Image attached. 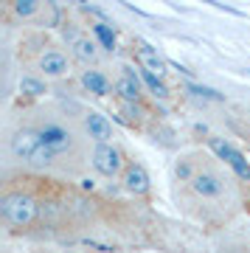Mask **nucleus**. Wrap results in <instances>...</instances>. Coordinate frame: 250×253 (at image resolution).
I'll return each instance as SVG.
<instances>
[{"label": "nucleus", "mask_w": 250, "mask_h": 253, "mask_svg": "<svg viewBox=\"0 0 250 253\" xmlns=\"http://www.w3.org/2000/svg\"><path fill=\"white\" fill-rule=\"evenodd\" d=\"M20 93L28 96V99L42 96L45 93V79L40 76V73H26V76H20Z\"/></svg>", "instance_id": "obj_15"}, {"label": "nucleus", "mask_w": 250, "mask_h": 253, "mask_svg": "<svg viewBox=\"0 0 250 253\" xmlns=\"http://www.w3.org/2000/svg\"><path fill=\"white\" fill-rule=\"evenodd\" d=\"M188 186H191V191L197 197L203 200H216L225 194V177L219 172H214V169H200V174Z\"/></svg>", "instance_id": "obj_9"}, {"label": "nucleus", "mask_w": 250, "mask_h": 253, "mask_svg": "<svg viewBox=\"0 0 250 253\" xmlns=\"http://www.w3.org/2000/svg\"><path fill=\"white\" fill-rule=\"evenodd\" d=\"M40 135H42V144L48 146L54 155L68 152V149H71V144H73L71 132H68L65 126H59V124H45L42 129H40Z\"/></svg>", "instance_id": "obj_13"}, {"label": "nucleus", "mask_w": 250, "mask_h": 253, "mask_svg": "<svg viewBox=\"0 0 250 253\" xmlns=\"http://www.w3.org/2000/svg\"><path fill=\"white\" fill-rule=\"evenodd\" d=\"M82 87L93 96H110V93H116V82H110V76L104 71H98V68H84L79 76Z\"/></svg>", "instance_id": "obj_12"}, {"label": "nucleus", "mask_w": 250, "mask_h": 253, "mask_svg": "<svg viewBox=\"0 0 250 253\" xmlns=\"http://www.w3.org/2000/svg\"><path fill=\"white\" fill-rule=\"evenodd\" d=\"M11 11L20 20H31L42 11V3H37V0H17V3H11Z\"/></svg>", "instance_id": "obj_19"}, {"label": "nucleus", "mask_w": 250, "mask_h": 253, "mask_svg": "<svg viewBox=\"0 0 250 253\" xmlns=\"http://www.w3.org/2000/svg\"><path fill=\"white\" fill-rule=\"evenodd\" d=\"M90 34L96 37V42L104 48V51H110V54L116 51V31H113L107 23H93V26H90Z\"/></svg>", "instance_id": "obj_16"}, {"label": "nucleus", "mask_w": 250, "mask_h": 253, "mask_svg": "<svg viewBox=\"0 0 250 253\" xmlns=\"http://www.w3.org/2000/svg\"><path fill=\"white\" fill-rule=\"evenodd\" d=\"M121 186H124L132 197H146V194L152 191V177H149V172H146L143 163L129 161L124 174H121Z\"/></svg>", "instance_id": "obj_8"}, {"label": "nucleus", "mask_w": 250, "mask_h": 253, "mask_svg": "<svg viewBox=\"0 0 250 253\" xmlns=\"http://www.w3.org/2000/svg\"><path fill=\"white\" fill-rule=\"evenodd\" d=\"M126 155L118 144H96L90 152V166L101 177H121L126 169Z\"/></svg>", "instance_id": "obj_3"}, {"label": "nucleus", "mask_w": 250, "mask_h": 253, "mask_svg": "<svg viewBox=\"0 0 250 253\" xmlns=\"http://www.w3.org/2000/svg\"><path fill=\"white\" fill-rule=\"evenodd\" d=\"M186 90L191 93V96H203V99H219V93L211 90V87H203V84H194V82H188Z\"/></svg>", "instance_id": "obj_20"}, {"label": "nucleus", "mask_w": 250, "mask_h": 253, "mask_svg": "<svg viewBox=\"0 0 250 253\" xmlns=\"http://www.w3.org/2000/svg\"><path fill=\"white\" fill-rule=\"evenodd\" d=\"M197 174H200V166L194 163V155L177 158V163H174V177H177L180 183H191Z\"/></svg>", "instance_id": "obj_14"}, {"label": "nucleus", "mask_w": 250, "mask_h": 253, "mask_svg": "<svg viewBox=\"0 0 250 253\" xmlns=\"http://www.w3.org/2000/svg\"><path fill=\"white\" fill-rule=\"evenodd\" d=\"M143 79H141V68L135 71L129 65L121 68V76L116 79V96L118 101H126V104H143Z\"/></svg>", "instance_id": "obj_5"}, {"label": "nucleus", "mask_w": 250, "mask_h": 253, "mask_svg": "<svg viewBox=\"0 0 250 253\" xmlns=\"http://www.w3.org/2000/svg\"><path fill=\"white\" fill-rule=\"evenodd\" d=\"M68 48H71L73 62L84 65V68H96L98 59H101V45L96 42V37L90 34V31H79V34L68 42Z\"/></svg>", "instance_id": "obj_7"}, {"label": "nucleus", "mask_w": 250, "mask_h": 253, "mask_svg": "<svg viewBox=\"0 0 250 253\" xmlns=\"http://www.w3.org/2000/svg\"><path fill=\"white\" fill-rule=\"evenodd\" d=\"M37 73L42 79H65L71 73V59L62 48H45L42 54L37 56Z\"/></svg>", "instance_id": "obj_6"}, {"label": "nucleus", "mask_w": 250, "mask_h": 253, "mask_svg": "<svg viewBox=\"0 0 250 253\" xmlns=\"http://www.w3.org/2000/svg\"><path fill=\"white\" fill-rule=\"evenodd\" d=\"M135 54H138V65H141L143 71H149V73H155V76L166 79L169 62H166V56H163L155 45H149L146 40H135Z\"/></svg>", "instance_id": "obj_10"}, {"label": "nucleus", "mask_w": 250, "mask_h": 253, "mask_svg": "<svg viewBox=\"0 0 250 253\" xmlns=\"http://www.w3.org/2000/svg\"><path fill=\"white\" fill-rule=\"evenodd\" d=\"M84 132H87V138L93 141V146L96 144H113V124L107 121V116H101L96 110L84 113Z\"/></svg>", "instance_id": "obj_11"}, {"label": "nucleus", "mask_w": 250, "mask_h": 253, "mask_svg": "<svg viewBox=\"0 0 250 253\" xmlns=\"http://www.w3.org/2000/svg\"><path fill=\"white\" fill-rule=\"evenodd\" d=\"M0 214L11 228H31L40 217V203L34 194L23 189H9L0 197Z\"/></svg>", "instance_id": "obj_1"}, {"label": "nucleus", "mask_w": 250, "mask_h": 253, "mask_svg": "<svg viewBox=\"0 0 250 253\" xmlns=\"http://www.w3.org/2000/svg\"><path fill=\"white\" fill-rule=\"evenodd\" d=\"M11 155L17 158V161H28V163H37V166H45V163H51L56 158L48 146L42 144V135H40V129H17L14 135H11Z\"/></svg>", "instance_id": "obj_2"}, {"label": "nucleus", "mask_w": 250, "mask_h": 253, "mask_svg": "<svg viewBox=\"0 0 250 253\" xmlns=\"http://www.w3.org/2000/svg\"><path fill=\"white\" fill-rule=\"evenodd\" d=\"M118 113L124 116V121L129 126H141L143 124V104H126V101H118Z\"/></svg>", "instance_id": "obj_18"}, {"label": "nucleus", "mask_w": 250, "mask_h": 253, "mask_svg": "<svg viewBox=\"0 0 250 253\" xmlns=\"http://www.w3.org/2000/svg\"><path fill=\"white\" fill-rule=\"evenodd\" d=\"M141 79H143V87L152 93V96H158V99H169V87H166V82L161 79V76H155V73L143 71L141 68Z\"/></svg>", "instance_id": "obj_17"}, {"label": "nucleus", "mask_w": 250, "mask_h": 253, "mask_svg": "<svg viewBox=\"0 0 250 253\" xmlns=\"http://www.w3.org/2000/svg\"><path fill=\"white\" fill-rule=\"evenodd\" d=\"M208 146H211V152L219 158V161H225V166L231 169L239 180H250V163L245 161V155L236 149V146H231L228 141H222V138H208Z\"/></svg>", "instance_id": "obj_4"}]
</instances>
